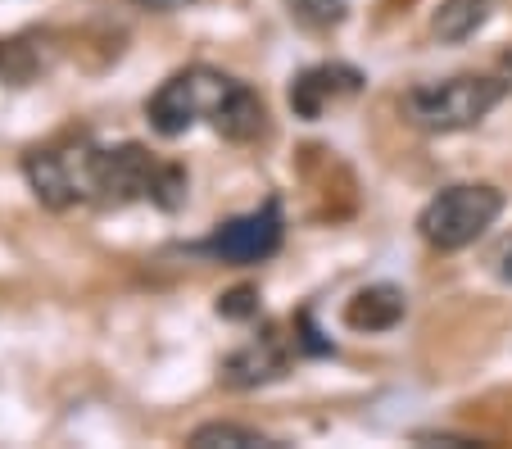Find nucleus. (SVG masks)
<instances>
[{
    "mask_svg": "<svg viewBox=\"0 0 512 449\" xmlns=\"http://www.w3.org/2000/svg\"><path fill=\"white\" fill-rule=\"evenodd\" d=\"M503 214V191L490 182H458L445 186L440 196L426 200V209L417 214V232L431 250L454 254L467 250L472 241H481Z\"/></svg>",
    "mask_w": 512,
    "mask_h": 449,
    "instance_id": "nucleus-4",
    "label": "nucleus"
},
{
    "mask_svg": "<svg viewBox=\"0 0 512 449\" xmlns=\"http://www.w3.org/2000/svg\"><path fill=\"white\" fill-rule=\"evenodd\" d=\"M218 313H223V318H254V313H259V295H254L250 286H241V291L218 300Z\"/></svg>",
    "mask_w": 512,
    "mask_h": 449,
    "instance_id": "nucleus-13",
    "label": "nucleus"
},
{
    "mask_svg": "<svg viewBox=\"0 0 512 449\" xmlns=\"http://www.w3.org/2000/svg\"><path fill=\"white\" fill-rule=\"evenodd\" d=\"M404 313H408V295L390 282H377V286H363V291L345 304L340 318H345L349 332L377 336V332H395V327L404 323Z\"/></svg>",
    "mask_w": 512,
    "mask_h": 449,
    "instance_id": "nucleus-9",
    "label": "nucleus"
},
{
    "mask_svg": "<svg viewBox=\"0 0 512 449\" xmlns=\"http://www.w3.org/2000/svg\"><path fill=\"white\" fill-rule=\"evenodd\" d=\"M485 19H490V0H445L431 19V32L449 46H458V41L476 37L485 28Z\"/></svg>",
    "mask_w": 512,
    "mask_h": 449,
    "instance_id": "nucleus-10",
    "label": "nucleus"
},
{
    "mask_svg": "<svg viewBox=\"0 0 512 449\" xmlns=\"http://www.w3.org/2000/svg\"><path fill=\"white\" fill-rule=\"evenodd\" d=\"M186 177L182 164L150 155L145 146H100L96 150V205L127 209V205H155L164 214L186 205Z\"/></svg>",
    "mask_w": 512,
    "mask_h": 449,
    "instance_id": "nucleus-2",
    "label": "nucleus"
},
{
    "mask_svg": "<svg viewBox=\"0 0 512 449\" xmlns=\"http://www.w3.org/2000/svg\"><path fill=\"white\" fill-rule=\"evenodd\" d=\"M503 96H508V82L485 78V73H458V78L413 87L399 100V109L413 127L449 137V132H467V127L485 123L503 105Z\"/></svg>",
    "mask_w": 512,
    "mask_h": 449,
    "instance_id": "nucleus-3",
    "label": "nucleus"
},
{
    "mask_svg": "<svg viewBox=\"0 0 512 449\" xmlns=\"http://www.w3.org/2000/svg\"><path fill=\"white\" fill-rule=\"evenodd\" d=\"M290 368V350L277 336H254L250 345H241L236 354H227V363L218 368L223 386L232 391H254V386H268V381H281Z\"/></svg>",
    "mask_w": 512,
    "mask_h": 449,
    "instance_id": "nucleus-8",
    "label": "nucleus"
},
{
    "mask_svg": "<svg viewBox=\"0 0 512 449\" xmlns=\"http://www.w3.org/2000/svg\"><path fill=\"white\" fill-rule=\"evenodd\" d=\"M145 118L164 141L186 137L195 123H209L218 137L236 141V146H250L268 132V109H263L259 91L223 69H209V64L177 69L145 100Z\"/></svg>",
    "mask_w": 512,
    "mask_h": 449,
    "instance_id": "nucleus-1",
    "label": "nucleus"
},
{
    "mask_svg": "<svg viewBox=\"0 0 512 449\" xmlns=\"http://www.w3.org/2000/svg\"><path fill=\"white\" fill-rule=\"evenodd\" d=\"M132 5H141V10H150V14H173V10L195 5V0H132Z\"/></svg>",
    "mask_w": 512,
    "mask_h": 449,
    "instance_id": "nucleus-14",
    "label": "nucleus"
},
{
    "mask_svg": "<svg viewBox=\"0 0 512 449\" xmlns=\"http://www.w3.org/2000/svg\"><path fill=\"white\" fill-rule=\"evenodd\" d=\"M281 236H286L281 200H263V205L250 209V214L218 223L204 241L191 245V254H204L213 264L250 268V264H263V259H272V254L281 250Z\"/></svg>",
    "mask_w": 512,
    "mask_h": 449,
    "instance_id": "nucleus-6",
    "label": "nucleus"
},
{
    "mask_svg": "<svg viewBox=\"0 0 512 449\" xmlns=\"http://www.w3.org/2000/svg\"><path fill=\"white\" fill-rule=\"evenodd\" d=\"M96 141L64 137L23 155V177L46 209L96 205Z\"/></svg>",
    "mask_w": 512,
    "mask_h": 449,
    "instance_id": "nucleus-5",
    "label": "nucleus"
},
{
    "mask_svg": "<svg viewBox=\"0 0 512 449\" xmlns=\"http://www.w3.org/2000/svg\"><path fill=\"white\" fill-rule=\"evenodd\" d=\"M345 10H349V0H290V14L313 32L336 28V23L345 19Z\"/></svg>",
    "mask_w": 512,
    "mask_h": 449,
    "instance_id": "nucleus-12",
    "label": "nucleus"
},
{
    "mask_svg": "<svg viewBox=\"0 0 512 449\" xmlns=\"http://www.w3.org/2000/svg\"><path fill=\"white\" fill-rule=\"evenodd\" d=\"M508 69H512V50H508Z\"/></svg>",
    "mask_w": 512,
    "mask_h": 449,
    "instance_id": "nucleus-16",
    "label": "nucleus"
},
{
    "mask_svg": "<svg viewBox=\"0 0 512 449\" xmlns=\"http://www.w3.org/2000/svg\"><path fill=\"white\" fill-rule=\"evenodd\" d=\"M363 91V73L354 64H313V69L290 78V109L309 123H318L331 105L358 96Z\"/></svg>",
    "mask_w": 512,
    "mask_h": 449,
    "instance_id": "nucleus-7",
    "label": "nucleus"
},
{
    "mask_svg": "<svg viewBox=\"0 0 512 449\" xmlns=\"http://www.w3.org/2000/svg\"><path fill=\"white\" fill-rule=\"evenodd\" d=\"M191 449H281V440L263 436L254 427H241V422H204L186 436Z\"/></svg>",
    "mask_w": 512,
    "mask_h": 449,
    "instance_id": "nucleus-11",
    "label": "nucleus"
},
{
    "mask_svg": "<svg viewBox=\"0 0 512 449\" xmlns=\"http://www.w3.org/2000/svg\"><path fill=\"white\" fill-rule=\"evenodd\" d=\"M494 273H499L503 282H512V236L499 245V254H494Z\"/></svg>",
    "mask_w": 512,
    "mask_h": 449,
    "instance_id": "nucleus-15",
    "label": "nucleus"
}]
</instances>
